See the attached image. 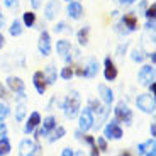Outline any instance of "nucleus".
<instances>
[{
  "label": "nucleus",
  "mask_w": 156,
  "mask_h": 156,
  "mask_svg": "<svg viewBox=\"0 0 156 156\" xmlns=\"http://www.w3.org/2000/svg\"><path fill=\"white\" fill-rule=\"evenodd\" d=\"M114 115H115L114 119H115L117 122H124L126 126L133 124V110L129 109V105L124 100L117 102L115 109H114Z\"/></svg>",
  "instance_id": "nucleus-2"
},
{
  "label": "nucleus",
  "mask_w": 156,
  "mask_h": 156,
  "mask_svg": "<svg viewBox=\"0 0 156 156\" xmlns=\"http://www.w3.org/2000/svg\"><path fill=\"white\" fill-rule=\"evenodd\" d=\"M66 14L70 19L73 20H78V19H82L83 16V7L80 2H76V0H71V2H68V7H66Z\"/></svg>",
  "instance_id": "nucleus-14"
},
{
  "label": "nucleus",
  "mask_w": 156,
  "mask_h": 156,
  "mask_svg": "<svg viewBox=\"0 0 156 156\" xmlns=\"http://www.w3.org/2000/svg\"><path fill=\"white\" fill-rule=\"evenodd\" d=\"M117 75H119V71H117L115 63H114V59L110 56H107L104 59V76H105L107 82H114L117 78Z\"/></svg>",
  "instance_id": "nucleus-11"
},
{
  "label": "nucleus",
  "mask_w": 156,
  "mask_h": 156,
  "mask_svg": "<svg viewBox=\"0 0 156 156\" xmlns=\"http://www.w3.org/2000/svg\"><path fill=\"white\" fill-rule=\"evenodd\" d=\"M29 2H31V5H32V9H34V10L43 5V0H29Z\"/></svg>",
  "instance_id": "nucleus-41"
},
{
  "label": "nucleus",
  "mask_w": 156,
  "mask_h": 156,
  "mask_svg": "<svg viewBox=\"0 0 156 156\" xmlns=\"http://www.w3.org/2000/svg\"><path fill=\"white\" fill-rule=\"evenodd\" d=\"M137 80L141 85L148 87L151 82H154V65H144L137 73Z\"/></svg>",
  "instance_id": "nucleus-7"
},
{
  "label": "nucleus",
  "mask_w": 156,
  "mask_h": 156,
  "mask_svg": "<svg viewBox=\"0 0 156 156\" xmlns=\"http://www.w3.org/2000/svg\"><path fill=\"white\" fill-rule=\"evenodd\" d=\"M4 4L7 9H10V10H17L19 9V0H4Z\"/></svg>",
  "instance_id": "nucleus-37"
},
{
  "label": "nucleus",
  "mask_w": 156,
  "mask_h": 156,
  "mask_svg": "<svg viewBox=\"0 0 156 156\" xmlns=\"http://www.w3.org/2000/svg\"><path fill=\"white\" fill-rule=\"evenodd\" d=\"M119 2V5H133L136 0H117Z\"/></svg>",
  "instance_id": "nucleus-43"
},
{
  "label": "nucleus",
  "mask_w": 156,
  "mask_h": 156,
  "mask_svg": "<svg viewBox=\"0 0 156 156\" xmlns=\"http://www.w3.org/2000/svg\"><path fill=\"white\" fill-rule=\"evenodd\" d=\"M26 112H27V109H26V104H24V102H20L19 105H17V109H16V121L22 122L24 119H26Z\"/></svg>",
  "instance_id": "nucleus-28"
},
{
  "label": "nucleus",
  "mask_w": 156,
  "mask_h": 156,
  "mask_svg": "<svg viewBox=\"0 0 156 156\" xmlns=\"http://www.w3.org/2000/svg\"><path fill=\"white\" fill-rule=\"evenodd\" d=\"M98 95H100L102 102H104L107 107H110V104L114 102V92H112V88H110V87H107L105 83H100V85H98Z\"/></svg>",
  "instance_id": "nucleus-17"
},
{
  "label": "nucleus",
  "mask_w": 156,
  "mask_h": 156,
  "mask_svg": "<svg viewBox=\"0 0 156 156\" xmlns=\"http://www.w3.org/2000/svg\"><path fill=\"white\" fill-rule=\"evenodd\" d=\"M121 22L124 24L126 27H127V31H129V32L136 31V29L139 27V22H137V17L134 16L133 12H129V14H124V16H122V19H121Z\"/></svg>",
  "instance_id": "nucleus-19"
},
{
  "label": "nucleus",
  "mask_w": 156,
  "mask_h": 156,
  "mask_svg": "<svg viewBox=\"0 0 156 156\" xmlns=\"http://www.w3.org/2000/svg\"><path fill=\"white\" fill-rule=\"evenodd\" d=\"M36 24V12L34 10H27L22 14V26L26 27H32Z\"/></svg>",
  "instance_id": "nucleus-24"
},
{
  "label": "nucleus",
  "mask_w": 156,
  "mask_h": 156,
  "mask_svg": "<svg viewBox=\"0 0 156 156\" xmlns=\"http://www.w3.org/2000/svg\"><path fill=\"white\" fill-rule=\"evenodd\" d=\"M10 151H12V146H10V141H9V137H7V136L0 137V156H7Z\"/></svg>",
  "instance_id": "nucleus-26"
},
{
  "label": "nucleus",
  "mask_w": 156,
  "mask_h": 156,
  "mask_svg": "<svg viewBox=\"0 0 156 156\" xmlns=\"http://www.w3.org/2000/svg\"><path fill=\"white\" fill-rule=\"evenodd\" d=\"M146 31H154V19H149L146 22Z\"/></svg>",
  "instance_id": "nucleus-42"
},
{
  "label": "nucleus",
  "mask_w": 156,
  "mask_h": 156,
  "mask_svg": "<svg viewBox=\"0 0 156 156\" xmlns=\"http://www.w3.org/2000/svg\"><path fill=\"white\" fill-rule=\"evenodd\" d=\"M143 14H144V17H146L148 20H149V19H154V16H156V4H149Z\"/></svg>",
  "instance_id": "nucleus-33"
},
{
  "label": "nucleus",
  "mask_w": 156,
  "mask_h": 156,
  "mask_svg": "<svg viewBox=\"0 0 156 156\" xmlns=\"http://www.w3.org/2000/svg\"><path fill=\"white\" fill-rule=\"evenodd\" d=\"M32 83H34V88L39 95H44L48 88V83H46V78H44V73L43 71H34L32 75Z\"/></svg>",
  "instance_id": "nucleus-15"
},
{
  "label": "nucleus",
  "mask_w": 156,
  "mask_h": 156,
  "mask_svg": "<svg viewBox=\"0 0 156 156\" xmlns=\"http://www.w3.org/2000/svg\"><path fill=\"white\" fill-rule=\"evenodd\" d=\"M0 19H2V10H0Z\"/></svg>",
  "instance_id": "nucleus-50"
},
{
  "label": "nucleus",
  "mask_w": 156,
  "mask_h": 156,
  "mask_svg": "<svg viewBox=\"0 0 156 156\" xmlns=\"http://www.w3.org/2000/svg\"><path fill=\"white\" fill-rule=\"evenodd\" d=\"M4 44H5V37H4V34L0 32V49L4 48Z\"/></svg>",
  "instance_id": "nucleus-47"
},
{
  "label": "nucleus",
  "mask_w": 156,
  "mask_h": 156,
  "mask_svg": "<svg viewBox=\"0 0 156 156\" xmlns=\"http://www.w3.org/2000/svg\"><path fill=\"white\" fill-rule=\"evenodd\" d=\"M56 51H58L59 56H65L68 55V53H71V43L68 41V39H61V41H58L56 43Z\"/></svg>",
  "instance_id": "nucleus-21"
},
{
  "label": "nucleus",
  "mask_w": 156,
  "mask_h": 156,
  "mask_svg": "<svg viewBox=\"0 0 156 156\" xmlns=\"http://www.w3.org/2000/svg\"><path fill=\"white\" fill-rule=\"evenodd\" d=\"M119 156H133V154H131V153H129V151H122V153H121V154H119Z\"/></svg>",
  "instance_id": "nucleus-48"
},
{
  "label": "nucleus",
  "mask_w": 156,
  "mask_h": 156,
  "mask_svg": "<svg viewBox=\"0 0 156 156\" xmlns=\"http://www.w3.org/2000/svg\"><path fill=\"white\" fill-rule=\"evenodd\" d=\"M65 2H71V0H65Z\"/></svg>",
  "instance_id": "nucleus-51"
},
{
  "label": "nucleus",
  "mask_w": 156,
  "mask_h": 156,
  "mask_svg": "<svg viewBox=\"0 0 156 156\" xmlns=\"http://www.w3.org/2000/svg\"><path fill=\"white\" fill-rule=\"evenodd\" d=\"M90 156H100V151H98L97 146H92V151H90Z\"/></svg>",
  "instance_id": "nucleus-44"
},
{
  "label": "nucleus",
  "mask_w": 156,
  "mask_h": 156,
  "mask_svg": "<svg viewBox=\"0 0 156 156\" xmlns=\"http://www.w3.org/2000/svg\"><path fill=\"white\" fill-rule=\"evenodd\" d=\"M73 70H75V68L71 66V65H66V66L59 71V76H61L63 80H71V78H73V75H75Z\"/></svg>",
  "instance_id": "nucleus-29"
},
{
  "label": "nucleus",
  "mask_w": 156,
  "mask_h": 156,
  "mask_svg": "<svg viewBox=\"0 0 156 156\" xmlns=\"http://www.w3.org/2000/svg\"><path fill=\"white\" fill-rule=\"evenodd\" d=\"M22 31H24L22 22H20L19 19H14V20H12L10 27H9V32H10V36H12V37H19V36L22 34Z\"/></svg>",
  "instance_id": "nucleus-22"
},
{
  "label": "nucleus",
  "mask_w": 156,
  "mask_h": 156,
  "mask_svg": "<svg viewBox=\"0 0 156 156\" xmlns=\"http://www.w3.org/2000/svg\"><path fill=\"white\" fill-rule=\"evenodd\" d=\"M149 131H151V137H154V136H156V126H154V122H151V126H149Z\"/></svg>",
  "instance_id": "nucleus-45"
},
{
  "label": "nucleus",
  "mask_w": 156,
  "mask_h": 156,
  "mask_svg": "<svg viewBox=\"0 0 156 156\" xmlns=\"http://www.w3.org/2000/svg\"><path fill=\"white\" fill-rule=\"evenodd\" d=\"M43 122V127L39 129V131H36V139H39L41 136H49L51 131L56 127V117L55 115H48L44 117V121Z\"/></svg>",
  "instance_id": "nucleus-10"
},
{
  "label": "nucleus",
  "mask_w": 156,
  "mask_h": 156,
  "mask_svg": "<svg viewBox=\"0 0 156 156\" xmlns=\"http://www.w3.org/2000/svg\"><path fill=\"white\" fill-rule=\"evenodd\" d=\"M43 73H44V78H46V83H48V85H55V83H56V78H58V71H56V66H55V65H48L46 70H44Z\"/></svg>",
  "instance_id": "nucleus-20"
},
{
  "label": "nucleus",
  "mask_w": 156,
  "mask_h": 156,
  "mask_svg": "<svg viewBox=\"0 0 156 156\" xmlns=\"http://www.w3.org/2000/svg\"><path fill=\"white\" fill-rule=\"evenodd\" d=\"M127 48H129V41H126L124 44H121V46L117 48V51H115V55L119 56V58H122V56L126 55V51H127Z\"/></svg>",
  "instance_id": "nucleus-36"
},
{
  "label": "nucleus",
  "mask_w": 156,
  "mask_h": 156,
  "mask_svg": "<svg viewBox=\"0 0 156 156\" xmlns=\"http://www.w3.org/2000/svg\"><path fill=\"white\" fill-rule=\"evenodd\" d=\"M153 44H154V31H148L146 34H143V46H146L148 51H151Z\"/></svg>",
  "instance_id": "nucleus-27"
},
{
  "label": "nucleus",
  "mask_w": 156,
  "mask_h": 156,
  "mask_svg": "<svg viewBox=\"0 0 156 156\" xmlns=\"http://www.w3.org/2000/svg\"><path fill=\"white\" fill-rule=\"evenodd\" d=\"M7 87L17 95V97L20 98V100H24V98H26V94H24V88H26V85H24L22 78L14 76V75H12V76H9V78H7Z\"/></svg>",
  "instance_id": "nucleus-6"
},
{
  "label": "nucleus",
  "mask_w": 156,
  "mask_h": 156,
  "mask_svg": "<svg viewBox=\"0 0 156 156\" xmlns=\"http://www.w3.org/2000/svg\"><path fill=\"white\" fill-rule=\"evenodd\" d=\"M83 70H85V78H94L98 73V61L95 58H88L85 59V63L82 65Z\"/></svg>",
  "instance_id": "nucleus-16"
},
{
  "label": "nucleus",
  "mask_w": 156,
  "mask_h": 156,
  "mask_svg": "<svg viewBox=\"0 0 156 156\" xmlns=\"http://www.w3.org/2000/svg\"><path fill=\"white\" fill-rule=\"evenodd\" d=\"M39 151V146L32 139H22L19 144V156H36Z\"/></svg>",
  "instance_id": "nucleus-8"
},
{
  "label": "nucleus",
  "mask_w": 156,
  "mask_h": 156,
  "mask_svg": "<svg viewBox=\"0 0 156 156\" xmlns=\"http://www.w3.org/2000/svg\"><path fill=\"white\" fill-rule=\"evenodd\" d=\"M80 105H82V100H80V95L76 94V92H71L70 95H68L65 100H63L61 104V109L63 112H65V115L68 117V119H75V117H78V112H80Z\"/></svg>",
  "instance_id": "nucleus-1"
},
{
  "label": "nucleus",
  "mask_w": 156,
  "mask_h": 156,
  "mask_svg": "<svg viewBox=\"0 0 156 156\" xmlns=\"http://www.w3.org/2000/svg\"><path fill=\"white\" fill-rule=\"evenodd\" d=\"M148 5H149V4H148V2H146V0H141V4H139V9H141V10H143V12H144Z\"/></svg>",
  "instance_id": "nucleus-46"
},
{
  "label": "nucleus",
  "mask_w": 156,
  "mask_h": 156,
  "mask_svg": "<svg viewBox=\"0 0 156 156\" xmlns=\"http://www.w3.org/2000/svg\"><path fill=\"white\" fill-rule=\"evenodd\" d=\"M61 156H75V151L71 148H65L61 151Z\"/></svg>",
  "instance_id": "nucleus-39"
},
{
  "label": "nucleus",
  "mask_w": 156,
  "mask_h": 156,
  "mask_svg": "<svg viewBox=\"0 0 156 156\" xmlns=\"http://www.w3.org/2000/svg\"><path fill=\"white\" fill-rule=\"evenodd\" d=\"M114 31H115L117 32V34H129V31H127V27H126V26H124V24H122V22H117L115 24V26H114Z\"/></svg>",
  "instance_id": "nucleus-35"
},
{
  "label": "nucleus",
  "mask_w": 156,
  "mask_h": 156,
  "mask_svg": "<svg viewBox=\"0 0 156 156\" xmlns=\"http://www.w3.org/2000/svg\"><path fill=\"white\" fill-rule=\"evenodd\" d=\"M9 94H7V88H5L2 83H0V98H7Z\"/></svg>",
  "instance_id": "nucleus-40"
},
{
  "label": "nucleus",
  "mask_w": 156,
  "mask_h": 156,
  "mask_svg": "<svg viewBox=\"0 0 156 156\" xmlns=\"http://www.w3.org/2000/svg\"><path fill=\"white\" fill-rule=\"evenodd\" d=\"M59 12H61L59 0H49L44 7V17H46V20H55L59 16Z\"/></svg>",
  "instance_id": "nucleus-12"
},
{
  "label": "nucleus",
  "mask_w": 156,
  "mask_h": 156,
  "mask_svg": "<svg viewBox=\"0 0 156 156\" xmlns=\"http://www.w3.org/2000/svg\"><path fill=\"white\" fill-rule=\"evenodd\" d=\"M94 122H95L94 112H92L88 107H85L83 110H80V112H78V127H80V131H82V133L90 131V129L94 127Z\"/></svg>",
  "instance_id": "nucleus-4"
},
{
  "label": "nucleus",
  "mask_w": 156,
  "mask_h": 156,
  "mask_svg": "<svg viewBox=\"0 0 156 156\" xmlns=\"http://www.w3.org/2000/svg\"><path fill=\"white\" fill-rule=\"evenodd\" d=\"M136 107L144 114H154V95L151 94H139L136 97Z\"/></svg>",
  "instance_id": "nucleus-3"
},
{
  "label": "nucleus",
  "mask_w": 156,
  "mask_h": 156,
  "mask_svg": "<svg viewBox=\"0 0 156 156\" xmlns=\"http://www.w3.org/2000/svg\"><path fill=\"white\" fill-rule=\"evenodd\" d=\"M75 156H87V154L83 151H76V153H75Z\"/></svg>",
  "instance_id": "nucleus-49"
},
{
  "label": "nucleus",
  "mask_w": 156,
  "mask_h": 156,
  "mask_svg": "<svg viewBox=\"0 0 156 156\" xmlns=\"http://www.w3.org/2000/svg\"><path fill=\"white\" fill-rule=\"evenodd\" d=\"M9 114H10V109H9V105H7V104H2V102H0V121L7 119Z\"/></svg>",
  "instance_id": "nucleus-34"
},
{
  "label": "nucleus",
  "mask_w": 156,
  "mask_h": 156,
  "mask_svg": "<svg viewBox=\"0 0 156 156\" xmlns=\"http://www.w3.org/2000/svg\"><path fill=\"white\" fill-rule=\"evenodd\" d=\"M95 146L98 148V151H100V153H105L107 151V139L104 136H98L97 139H95Z\"/></svg>",
  "instance_id": "nucleus-32"
},
{
  "label": "nucleus",
  "mask_w": 156,
  "mask_h": 156,
  "mask_svg": "<svg viewBox=\"0 0 156 156\" xmlns=\"http://www.w3.org/2000/svg\"><path fill=\"white\" fill-rule=\"evenodd\" d=\"M148 55H144V53H143V51L141 49H133V53H131V59H133V61H136V63H143L144 61V58Z\"/></svg>",
  "instance_id": "nucleus-30"
},
{
  "label": "nucleus",
  "mask_w": 156,
  "mask_h": 156,
  "mask_svg": "<svg viewBox=\"0 0 156 156\" xmlns=\"http://www.w3.org/2000/svg\"><path fill=\"white\" fill-rule=\"evenodd\" d=\"M53 31H55L56 34H61V32H70V34H71V27L68 26L66 22H58L55 26V29H53Z\"/></svg>",
  "instance_id": "nucleus-31"
},
{
  "label": "nucleus",
  "mask_w": 156,
  "mask_h": 156,
  "mask_svg": "<svg viewBox=\"0 0 156 156\" xmlns=\"http://www.w3.org/2000/svg\"><path fill=\"white\" fill-rule=\"evenodd\" d=\"M154 149H156V141H154V137H151V139H148V141H144V143L137 144V154L148 156V154L156 153Z\"/></svg>",
  "instance_id": "nucleus-18"
},
{
  "label": "nucleus",
  "mask_w": 156,
  "mask_h": 156,
  "mask_svg": "<svg viewBox=\"0 0 156 156\" xmlns=\"http://www.w3.org/2000/svg\"><path fill=\"white\" fill-rule=\"evenodd\" d=\"M37 49L43 56H49L51 55V36H49L48 31H41V34H39Z\"/></svg>",
  "instance_id": "nucleus-9"
},
{
  "label": "nucleus",
  "mask_w": 156,
  "mask_h": 156,
  "mask_svg": "<svg viewBox=\"0 0 156 156\" xmlns=\"http://www.w3.org/2000/svg\"><path fill=\"white\" fill-rule=\"evenodd\" d=\"M122 127H121V122H117L115 119L107 122V126L104 127V137L105 139H114V141H119L122 137Z\"/></svg>",
  "instance_id": "nucleus-5"
},
{
  "label": "nucleus",
  "mask_w": 156,
  "mask_h": 156,
  "mask_svg": "<svg viewBox=\"0 0 156 156\" xmlns=\"http://www.w3.org/2000/svg\"><path fill=\"white\" fill-rule=\"evenodd\" d=\"M88 34H90V27H88V26L82 27L80 31L76 32V41H78L80 46H87V44H88Z\"/></svg>",
  "instance_id": "nucleus-23"
},
{
  "label": "nucleus",
  "mask_w": 156,
  "mask_h": 156,
  "mask_svg": "<svg viewBox=\"0 0 156 156\" xmlns=\"http://www.w3.org/2000/svg\"><path fill=\"white\" fill-rule=\"evenodd\" d=\"M66 134V129L63 127V126H56L53 131H51V134H49V143H55V141H59L63 136Z\"/></svg>",
  "instance_id": "nucleus-25"
},
{
  "label": "nucleus",
  "mask_w": 156,
  "mask_h": 156,
  "mask_svg": "<svg viewBox=\"0 0 156 156\" xmlns=\"http://www.w3.org/2000/svg\"><path fill=\"white\" fill-rule=\"evenodd\" d=\"M41 121H43V119H41V114L34 110V112L27 117V121H26L24 133H26V134H32L36 131V127H37V126H41Z\"/></svg>",
  "instance_id": "nucleus-13"
},
{
  "label": "nucleus",
  "mask_w": 156,
  "mask_h": 156,
  "mask_svg": "<svg viewBox=\"0 0 156 156\" xmlns=\"http://www.w3.org/2000/svg\"><path fill=\"white\" fill-rule=\"evenodd\" d=\"M7 136V126H5L4 121H0V137Z\"/></svg>",
  "instance_id": "nucleus-38"
}]
</instances>
